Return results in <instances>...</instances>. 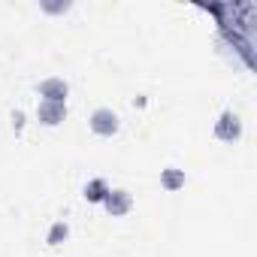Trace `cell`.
<instances>
[{
	"instance_id": "obj_1",
	"label": "cell",
	"mask_w": 257,
	"mask_h": 257,
	"mask_svg": "<svg viewBox=\"0 0 257 257\" xmlns=\"http://www.w3.org/2000/svg\"><path fill=\"white\" fill-rule=\"evenodd\" d=\"M91 127H94V134H100V137H112L118 131V118L109 109H97L91 115Z\"/></svg>"
},
{
	"instance_id": "obj_2",
	"label": "cell",
	"mask_w": 257,
	"mask_h": 257,
	"mask_svg": "<svg viewBox=\"0 0 257 257\" xmlns=\"http://www.w3.org/2000/svg\"><path fill=\"white\" fill-rule=\"evenodd\" d=\"M40 94L46 97V103H64V97H67V85H64L61 79H49V82L40 85Z\"/></svg>"
},
{
	"instance_id": "obj_3",
	"label": "cell",
	"mask_w": 257,
	"mask_h": 257,
	"mask_svg": "<svg viewBox=\"0 0 257 257\" xmlns=\"http://www.w3.org/2000/svg\"><path fill=\"white\" fill-rule=\"evenodd\" d=\"M103 203H106V209H109L112 215H124L127 209H131V194H124V191H109Z\"/></svg>"
},
{
	"instance_id": "obj_4",
	"label": "cell",
	"mask_w": 257,
	"mask_h": 257,
	"mask_svg": "<svg viewBox=\"0 0 257 257\" xmlns=\"http://www.w3.org/2000/svg\"><path fill=\"white\" fill-rule=\"evenodd\" d=\"M40 121L46 124L64 121V103H40Z\"/></svg>"
},
{
	"instance_id": "obj_5",
	"label": "cell",
	"mask_w": 257,
	"mask_h": 257,
	"mask_svg": "<svg viewBox=\"0 0 257 257\" xmlns=\"http://www.w3.org/2000/svg\"><path fill=\"white\" fill-rule=\"evenodd\" d=\"M106 194H109V188H106V182H103V179H94V182L85 188V197H88L91 203H100V200H106Z\"/></svg>"
},
{
	"instance_id": "obj_6",
	"label": "cell",
	"mask_w": 257,
	"mask_h": 257,
	"mask_svg": "<svg viewBox=\"0 0 257 257\" xmlns=\"http://www.w3.org/2000/svg\"><path fill=\"white\" fill-rule=\"evenodd\" d=\"M236 134H239L236 118H233V115H224V118H221V127H218V137H221V140H233Z\"/></svg>"
},
{
	"instance_id": "obj_7",
	"label": "cell",
	"mask_w": 257,
	"mask_h": 257,
	"mask_svg": "<svg viewBox=\"0 0 257 257\" xmlns=\"http://www.w3.org/2000/svg\"><path fill=\"white\" fill-rule=\"evenodd\" d=\"M179 185H185V176H182L179 170H167V173H164V188L173 191V188H179Z\"/></svg>"
},
{
	"instance_id": "obj_8",
	"label": "cell",
	"mask_w": 257,
	"mask_h": 257,
	"mask_svg": "<svg viewBox=\"0 0 257 257\" xmlns=\"http://www.w3.org/2000/svg\"><path fill=\"white\" fill-rule=\"evenodd\" d=\"M64 236H67V227H64V224H55V227H52V233H49V242H52V245H58Z\"/></svg>"
}]
</instances>
